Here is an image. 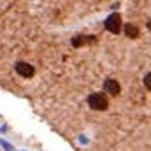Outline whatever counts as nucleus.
<instances>
[{"label":"nucleus","mask_w":151,"mask_h":151,"mask_svg":"<svg viewBox=\"0 0 151 151\" xmlns=\"http://www.w3.org/2000/svg\"><path fill=\"white\" fill-rule=\"evenodd\" d=\"M103 88H104L106 96H117V93L121 92V85H119L117 79H106L104 85H103Z\"/></svg>","instance_id":"obj_4"},{"label":"nucleus","mask_w":151,"mask_h":151,"mask_svg":"<svg viewBox=\"0 0 151 151\" xmlns=\"http://www.w3.org/2000/svg\"><path fill=\"white\" fill-rule=\"evenodd\" d=\"M104 27H106V31H110L111 34H119V32L122 31V27H124L122 16H121L119 13H111L106 20H104Z\"/></svg>","instance_id":"obj_2"},{"label":"nucleus","mask_w":151,"mask_h":151,"mask_svg":"<svg viewBox=\"0 0 151 151\" xmlns=\"http://www.w3.org/2000/svg\"><path fill=\"white\" fill-rule=\"evenodd\" d=\"M122 29H124V32H126L128 38H139V34H140V31H139V27L135 24H124Z\"/></svg>","instance_id":"obj_6"},{"label":"nucleus","mask_w":151,"mask_h":151,"mask_svg":"<svg viewBox=\"0 0 151 151\" xmlns=\"http://www.w3.org/2000/svg\"><path fill=\"white\" fill-rule=\"evenodd\" d=\"M96 42V36H85V34H79L72 38V45L74 47H83V45H88V43H93Z\"/></svg>","instance_id":"obj_5"},{"label":"nucleus","mask_w":151,"mask_h":151,"mask_svg":"<svg viewBox=\"0 0 151 151\" xmlns=\"http://www.w3.org/2000/svg\"><path fill=\"white\" fill-rule=\"evenodd\" d=\"M14 70H16L18 76H22V78H25V79H29V78L34 76V67L31 63H27V61H16Z\"/></svg>","instance_id":"obj_3"},{"label":"nucleus","mask_w":151,"mask_h":151,"mask_svg":"<svg viewBox=\"0 0 151 151\" xmlns=\"http://www.w3.org/2000/svg\"><path fill=\"white\" fill-rule=\"evenodd\" d=\"M144 86L151 92V72H149V74H146V78H144Z\"/></svg>","instance_id":"obj_7"},{"label":"nucleus","mask_w":151,"mask_h":151,"mask_svg":"<svg viewBox=\"0 0 151 151\" xmlns=\"http://www.w3.org/2000/svg\"><path fill=\"white\" fill-rule=\"evenodd\" d=\"M108 104H110V101L104 92H93L88 96V106L96 111H104L108 108Z\"/></svg>","instance_id":"obj_1"},{"label":"nucleus","mask_w":151,"mask_h":151,"mask_svg":"<svg viewBox=\"0 0 151 151\" xmlns=\"http://www.w3.org/2000/svg\"><path fill=\"white\" fill-rule=\"evenodd\" d=\"M147 29L151 31V18H149V20H147Z\"/></svg>","instance_id":"obj_8"}]
</instances>
